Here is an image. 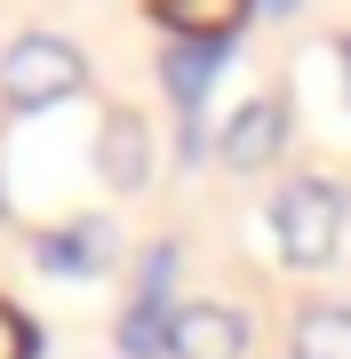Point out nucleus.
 <instances>
[{"label":"nucleus","instance_id":"1","mask_svg":"<svg viewBox=\"0 0 351 359\" xmlns=\"http://www.w3.org/2000/svg\"><path fill=\"white\" fill-rule=\"evenodd\" d=\"M336 240H343V192L319 184V176H296L272 200V248H280V264L287 271H319L327 256H336Z\"/></svg>","mask_w":351,"mask_h":359},{"label":"nucleus","instance_id":"2","mask_svg":"<svg viewBox=\"0 0 351 359\" xmlns=\"http://www.w3.org/2000/svg\"><path fill=\"white\" fill-rule=\"evenodd\" d=\"M80 88H88V56H80L72 40H56V32H25L8 48V65H0L8 112H48V104H64Z\"/></svg>","mask_w":351,"mask_h":359},{"label":"nucleus","instance_id":"3","mask_svg":"<svg viewBox=\"0 0 351 359\" xmlns=\"http://www.w3.org/2000/svg\"><path fill=\"white\" fill-rule=\"evenodd\" d=\"M168 359H247V320L232 304H176L168 311Z\"/></svg>","mask_w":351,"mask_h":359},{"label":"nucleus","instance_id":"4","mask_svg":"<svg viewBox=\"0 0 351 359\" xmlns=\"http://www.w3.org/2000/svg\"><path fill=\"white\" fill-rule=\"evenodd\" d=\"M280 144H287V104L280 96H256V104H240L232 112V128H223V168H240V176H256L263 160H280Z\"/></svg>","mask_w":351,"mask_h":359},{"label":"nucleus","instance_id":"5","mask_svg":"<svg viewBox=\"0 0 351 359\" xmlns=\"http://www.w3.org/2000/svg\"><path fill=\"white\" fill-rule=\"evenodd\" d=\"M96 168H104L112 192H136L152 176V128L136 112H104V136H96Z\"/></svg>","mask_w":351,"mask_h":359},{"label":"nucleus","instance_id":"6","mask_svg":"<svg viewBox=\"0 0 351 359\" xmlns=\"http://www.w3.org/2000/svg\"><path fill=\"white\" fill-rule=\"evenodd\" d=\"M216 65H223V40H168L160 72H168V96H176L184 120H200V104L216 88Z\"/></svg>","mask_w":351,"mask_h":359},{"label":"nucleus","instance_id":"7","mask_svg":"<svg viewBox=\"0 0 351 359\" xmlns=\"http://www.w3.org/2000/svg\"><path fill=\"white\" fill-rule=\"evenodd\" d=\"M152 16L176 40H232V25L247 16V0H152Z\"/></svg>","mask_w":351,"mask_h":359},{"label":"nucleus","instance_id":"8","mask_svg":"<svg viewBox=\"0 0 351 359\" xmlns=\"http://www.w3.org/2000/svg\"><path fill=\"white\" fill-rule=\"evenodd\" d=\"M287 359H351V304H312L287 335Z\"/></svg>","mask_w":351,"mask_h":359},{"label":"nucleus","instance_id":"9","mask_svg":"<svg viewBox=\"0 0 351 359\" xmlns=\"http://www.w3.org/2000/svg\"><path fill=\"white\" fill-rule=\"evenodd\" d=\"M104 248H112V231H104V224L48 231V240H40V271H104Z\"/></svg>","mask_w":351,"mask_h":359},{"label":"nucleus","instance_id":"10","mask_svg":"<svg viewBox=\"0 0 351 359\" xmlns=\"http://www.w3.org/2000/svg\"><path fill=\"white\" fill-rule=\"evenodd\" d=\"M120 359H168V311L160 304H128L120 311Z\"/></svg>","mask_w":351,"mask_h":359},{"label":"nucleus","instance_id":"11","mask_svg":"<svg viewBox=\"0 0 351 359\" xmlns=\"http://www.w3.org/2000/svg\"><path fill=\"white\" fill-rule=\"evenodd\" d=\"M168 287H176V248L160 240V248H144V271H136V304H160V311H176V304H168Z\"/></svg>","mask_w":351,"mask_h":359},{"label":"nucleus","instance_id":"12","mask_svg":"<svg viewBox=\"0 0 351 359\" xmlns=\"http://www.w3.org/2000/svg\"><path fill=\"white\" fill-rule=\"evenodd\" d=\"M0 359H32V327L16 304H0Z\"/></svg>","mask_w":351,"mask_h":359},{"label":"nucleus","instance_id":"13","mask_svg":"<svg viewBox=\"0 0 351 359\" xmlns=\"http://www.w3.org/2000/svg\"><path fill=\"white\" fill-rule=\"evenodd\" d=\"M263 8H272V16H296V0H263Z\"/></svg>","mask_w":351,"mask_h":359}]
</instances>
